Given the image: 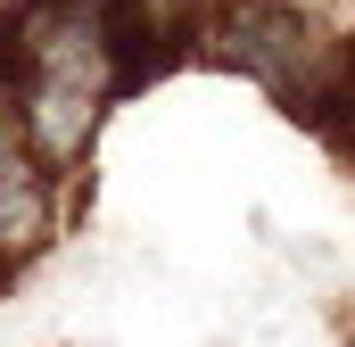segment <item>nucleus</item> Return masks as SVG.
<instances>
[{
  "mask_svg": "<svg viewBox=\"0 0 355 347\" xmlns=\"http://www.w3.org/2000/svg\"><path fill=\"white\" fill-rule=\"evenodd\" d=\"M347 108H355V50H347Z\"/></svg>",
  "mask_w": 355,
  "mask_h": 347,
  "instance_id": "1",
  "label": "nucleus"
}]
</instances>
